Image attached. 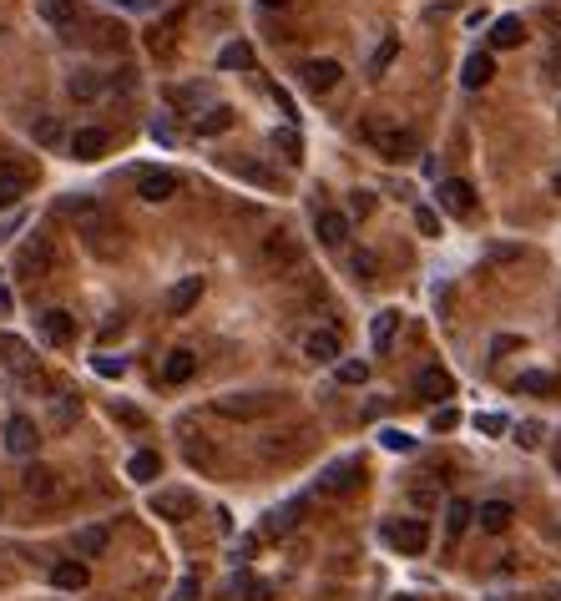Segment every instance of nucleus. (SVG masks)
Listing matches in <instances>:
<instances>
[{
    "instance_id": "obj_41",
    "label": "nucleus",
    "mask_w": 561,
    "mask_h": 601,
    "mask_svg": "<svg viewBox=\"0 0 561 601\" xmlns=\"http://www.w3.org/2000/svg\"><path fill=\"white\" fill-rule=\"evenodd\" d=\"M415 228H420L425 238H440V213H435V207H415Z\"/></svg>"
},
{
    "instance_id": "obj_12",
    "label": "nucleus",
    "mask_w": 561,
    "mask_h": 601,
    "mask_svg": "<svg viewBox=\"0 0 561 601\" xmlns=\"http://www.w3.org/2000/svg\"><path fill=\"white\" fill-rule=\"evenodd\" d=\"M475 521H481V531H506V525L516 521V505H510V500H481V505H475Z\"/></svg>"
},
{
    "instance_id": "obj_5",
    "label": "nucleus",
    "mask_w": 561,
    "mask_h": 601,
    "mask_svg": "<svg viewBox=\"0 0 561 601\" xmlns=\"http://www.w3.org/2000/svg\"><path fill=\"white\" fill-rule=\"evenodd\" d=\"M384 541L395 551H405V556H420V551L430 546V525L425 521H390L384 525Z\"/></svg>"
},
{
    "instance_id": "obj_25",
    "label": "nucleus",
    "mask_w": 561,
    "mask_h": 601,
    "mask_svg": "<svg viewBox=\"0 0 561 601\" xmlns=\"http://www.w3.org/2000/svg\"><path fill=\"white\" fill-rule=\"evenodd\" d=\"M475 521V500H465V496H455L446 505V531L450 536H465V525Z\"/></svg>"
},
{
    "instance_id": "obj_26",
    "label": "nucleus",
    "mask_w": 561,
    "mask_h": 601,
    "mask_svg": "<svg viewBox=\"0 0 561 601\" xmlns=\"http://www.w3.org/2000/svg\"><path fill=\"white\" fill-rule=\"evenodd\" d=\"M217 66H223V71H248V66H253V46H248V41H228V46L217 51Z\"/></svg>"
},
{
    "instance_id": "obj_4",
    "label": "nucleus",
    "mask_w": 561,
    "mask_h": 601,
    "mask_svg": "<svg viewBox=\"0 0 561 601\" xmlns=\"http://www.w3.org/2000/svg\"><path fill=\"white\" fill-rule=\"evenodd\" d=\"M178 172H167V167H147V172H137V197L142 203H172L178 197Z\"/></svg>"
},
{
    "instance_id": "obj_51",
    "label": "nucleus",
    "mask_w": 561,
    "mask_h": 601,
    "mask_svg": "<svg viewBox=\"0 0 561 601\" xmlns=\"http://www.w3.org/2000/svg\"><path fill=\"white\" fill-rule=\"evenodd\" d=\"M370 207H374L370 192H354V213H359V218H370Z\"/></svg>"
},
{
    "instance_id": "obj_28",
    "label": "nucleus",
    "mask_w": 561,
    "mask_h": 601,
    "mask_svg": "<svg viewBox=\"0 0 561 601\" xmlns=\"http://www.w3.org/2000/svg\"><path fill=\"white\" fill-rule=\"evenodd\" d=\"M26 182H31V172H0V207H15L21 203V192H26Z\"/></svg>"
},
{
    "instance_id": "obj_22",
    "label": "nucleus",
    "mask_w": 561,
    "mask_h": 601,
    "mask_svg": "<svg viewBox=\"0 0 561 601\" xmlns=\"http://www.w3.org/2000/svg\"><path fill=\"white\" fill-rule=\"evenodd\" d=\"M66 91H71L77 102H97V96H106V77H97V71H77V77L66 81Z\"/></svg>"
},
{
    "instance_id": "obj_2",
    "label": "nucleus",
    "mask_w": 561,
    "mask_h": 601,
    "mask_svg": "<svg viewBox=\"0 0 561 601\" xmlns=\"http://www.w3.org/2000/svg\"><path fill=\"white\" fill-rule=\"evenodd\" d=\"M51 263H56V248H51V238H41V232H31L26 243L15 248V278L36 283L51 273Z\"/></svg>"
},
{
    "instance_id": "obj_35",
    "label": "nucleus",
    "mask_w": 561,
    "mask_h": 601,
    "mask_svg": "<svg viewBox=\"0 0 561 601\" xmlns=\"http://www.w3.org/2000/svg\"><path fill=\"white\" fill-rule=\"evenodd\" d=\"M516 389H521V395H551V389H556V379H551L547 369H526L521 379H516Z\"/></svg>"
},
{
    "instance_id": "obj_7",
    "label": "nucleus",
    "mask_w": 561,
    "mask_h": 601,
    "mask_svg": "<svg viewBox=\"0 0 561 601\" xmlns=\"http://www.w3.org/2000/svg\"><path fill=\"white\" fill-rule=\"evenodd\" d=\"M36 445H41L36 420H26V414H11V420H5V450H11V455H36Z\"/></svg>"
},
{
    "instance_id": "obj_17",
    "label": "nucleus",
    "mask_w": 561,
    "mask_h": 601,
    "mask_svg": "<svg viewBox=\"0 0 561 601\" xmlns=\"http://www.w3.org/2000/svg\"><path fill=\"white\" fill-rule=\"evenodd\" d=\"M87 581H91L87 561H56L51 566V587H61V591H81Z\"/></svg>"
},
{
    "instance_id": "obj_47",
    "label": "nucleus",
    "mask_w": 561,
    "mask_h": 601,
    "mask_svg": "<svg viewBox=\"0 0 561 601\" xmlns=\"http://www.w3.org/2000/svg\"><path fill=\"white\" fill-rule=\"evenodd\" d=\"M455 424H460L455 410H435V414H430V430H455Z\"/></svg>"
},
{
    "instance_id": "obj_30",
    "label": "nucleus",
    "mask_w": 561,
    "mask_h": 601,
    "mask_svg": "<svg viewBox=\"0 0 561 601\" xmlns=\"http://www.w3.org/2000/svg\"><path fill=\"white\" fill-rule=\"evenodd\" d=\"M106 525H87V531H77V556H102L106 551Z\"/></svg>"
},
{
    "instance_id": "obj_49",
    "label": "nucleus",
    "mask_w": 561,
    "mask_h": 601,
    "mask_svg": "<svg viewBox=\"0 0 561 601\" xmlns=\"http://www.w3.org/2000/svg\"><path fill=\"white\" fill-rule=\"evenodd\" d=\"M243 591H248V601H268V581H243Z\"/></svg>"
},
{
    "instance_id": "obj_10",
    "label": "nucleus",
    "mask_w": 561,
    "mask_h": 601,
    "mask_svg": "<svg viewBox=\"0 0 561 601\" xmlns=\"http://www.w3.org/2000/svg\"><path fill=\"white\" fill-rule=\"evenodd\" d=\"M440 207L455 213V218H460V213H471V207H475V187H471V182H460V178H446V182H440Z\"/></svg>"
},
{
    "instance_id": "obj_16",
    "label": "nucleus",
    "mask_w": 561,
    "mask_h": 601,
    "mask_svg": "<svg viewBox=\"0 0 561 601\" xmlns=\"http://www.w3.org/2000/svg\"><path fill=\"white\" fill-rule=\"evenodd\" d=\"M192 374H198V354H192V349H172L167 364H162V379L167 384H188Z\"/></svg>"
},
{
    "instance_id": "obj_21",
    "label": "nucleus",
    "mask_w": 561,
    "mask_h": 601,
    "mask_svg": "<svg viewBox=\"0 0 561 601\" xmlns=\"http://www.w3.org/2000/svg\"><path fill=\"white\" fill-rule=\"evenodd\" d=\"M41 21L56 31H71L77 26V0H41Z\"/></svg>"
},
{
    "instance_id": "obj_56",
    "label": "nucleus",
    "mask_w": 561,
    "mask_h": 601,
    "mask_svg": "<svg viewBox=\"0 0 561 601\" xmlns=\"http://www.w3.org/2000/svg\"><path fill=\"white\" fill-rule=\"evenodd\" d=\"M395 601H420V596H395Z\"/></svg>"
},
{
    "instance_id": "obj_32",
    "label": "nucleus",
    "mask_w": 561,
    "mask_h": 601,
    "mask_svg": "<svg viewBox=\"0 0 561 601\" xmlns=\"http://www.w3.org/2000/svg\"><path fill=\"white\" fill-rule=\"evenodd\" d=\"M26 496L51 500V496H56V475H51V470H41V465H31V470H26Z\"/></svg>"
},
{
    "instance_id": "obj_24",
    "label": "nucleus",
    "mask_w": 561,
    "mask_h": 601,
    "mask_svg": "<svg viewBox=\"0 0 561 601\" xmlns=\"http://www.w3.org/2000/svg\"><path fill=\"white\" fill-rule=\"evenodd\" d=\"M203 298V278H182L172 294H167V314H188L192 304Z\"/></svg>"
},
{
    "instance_id": "obj_15",
    "label": "nucleus",
    "mask_w": 561,
    "mask_h": 601,
    "mask_svg": "<svg viewBox=\"0 0 561 601\" xmlns=\"http://www.w3.org/2000/svg\"><path fill=\"white\" fill-rule=\"evenodd\" d=\"M152 515H162V521H182V515H192V496L188 490H162V496H152Z\"/></svg>"
},
{
    "instance_id": "obj_6",
    "label": "nucleus",
    "mask_w": 561,
    "mask_h": 601,
    "mask_svg": "<svg viewBox=\"0 0 561 601\" xmlns=\"http://www.w3.org/2000/svg\"><path fill=\"white\" fill-rule=\"evenodd\" d=\"M359 480H364V465L359 460H334L319 470V490H329V496H339V490H354Z\"/></svg>"
},
{
    "instance_id": "obj_54",
    "label": "nucleus",
    "mask_w": 561,
    "mask_h": 601,
    "mask_svg": "<svg viewBox=\"0 0 561 601\" xmlns=\"http://www.w3.org/2000/svg\"><path fill=\"white\" fill-rule=\"evenodd\" d=\"M116 5H142V0H116Z\"/></svg>"
},
{
    "instance_id": "obj_14",
    "label": "nucleus",
    "mask_w": 561,
    "mask_h": 601,
    "mask_svg": "<svg viewBox=\"0 0 561 601\" xmlns=\"http://www.w3.org/2000/svg\"><path fill=\"white\" fill-rule=\"evenodd\" d=\"M304 354L314 359V364H334V359H339V333H334V329H314L304 339Z\"/></svg>"
},
{
    "instance_id": "obj_57",
    "label": "nucleus",
    "mask_w": 561,
    "mask_h": 601,
    "mask_svg": "<svg viewBox=\"0 0 561 601\" xmlns=\"http://www.w3.org/2000/svg\"><path fill=\"white\" fill-rule=\"evenodd\" d=\"M556 192H561V172H556Z\"/></svg>"
},
{
    "instance_id": "obj_3",
    "label": "nucleus",
    "mask_w": 561,
    "mask_h": 601,
    "mask_svg": "<svg viewBox=\"0 0 561 601\" xmlns=\"http://www.w3.org/2000/svg\"><path fill=\"white\" fill-rule=\"evenodd\" d=\"M364 137H370L384 157H400V162H405V157H420V137H415V132H405V127H384V122H370V127H364Z\"/></svg>"
},
{
    "instance_id": "obj_38",
    "label": "nucleus",
    "mask_w": 561,
    "mask_h": 601,
    "mask_svg": "<svg viewBox=\"0 0 561 601\" xmlns=\"http://www.w3.org/2000/svg\"><path fill=\"white\" fill-rule=\"evenodd\" d=\"M339 384H364L370 379V364H364V359H339Z\"/></svg>"
},
{
    "instance_id": "obj_34",
    "label": "nucleus",
    "mask_w": 561,
    "mask_h": 601,
    "mask_svg": "<svg viewBox=\"0 0 561 601\" xmlns=\"http://www.w3.org/2000/svg\"><path fill=\"white\" fill-rule=\"evenodd\" d=\"M263 258H268V263H299V248L289 243L283 232H273V238L263 243Z\"/></svg>"
},
{
    "instance_id": "obj_27",
    "label": "nucleus",
    "mask_w": 561,
    "mask_h": 601,
    "mask_svg": "<svg viewBox=\"0 0 561 601\" xmlns=\"http://www.w3.org/2000/svg\"><path fill=\"white\" fill-rule=\"evenodd\" d=\"M395 329H400V308H384V314H374V349H380V354H384V349H390V344H395Z\"/></svg>"
},
{
    "instance_id": "obj_19",
    "label": "nucleus",
    "mask_w": 561,
    "mask_h": 601,
    "mask_svg": "<svg viewBox=\"0 0 561 601\" xmlns=\"http://www.w3.org/2000/svg\"><path fill=\"white\" fill-rule=\"evenodd\" d=\"M491 77H496V56H491V51H475V56H465V77H460V81H465L471 91H481Z\"/></svg>"
},
{
    "instance_id": "obj_31",
    "label": "nucleus",
    "mask_w": 561,
    "mask_h": 601,
    "mask_svg": "<svg viewBox=\"0 0 561 601\" xmlns=\"http://www.w3.org/2000/svg\"><path fill=\"white\" fill-rule=\"evenodd\" d=\"M0 354H5V364H11V369H21V374H31V364H36V359H31V349L21 344V339H5V333H0Z\"/></svg>"
},
{
    "instance_id": "obj_29",
    "label": "nucleus",
    "mask_w": 561,
    "mask_h": 601,
    "mask_svg": "<svg viewBox=\"0 0 561 601\" xmlns=\"http://www.w3.org/2000/svg\"><path fill=\"white\" fill-rule=\"evenodd\" d=\"M233 127V112L228 106H207L203 116H198V137H217V132Z\"/></svg>"
},
{
    "instance_id": "obj_53",
    "label": "nucleus",
    "mask_w": 561,
    "mask_h": 601,
    "mask_svg": "<svg viewBox=\"0 0 561 601\" xmlns=\"http://www.w3.org/2000/svg\"><path fill=\"white\" fill-rule=\"evenodd\" d=\"M547 66H551V77H556V81H561V41H556V46H551V56H547Z\"/></svg>"
},
{
    "instance_id": "obj_43",
    "label": "nucleus",
    "mask_w": 561,
    "mask_h": 601,
    "mask_svg": "<svg viewBox=\"0 0 561 601\" xmlns=\"http://www.w3.org/2000/svg\"><path fill=\"white\" fill-rule=\"evenodd\" d=\"M541 435H547V424H541V420H526L521 430H516V440H521L526 450H531V445H541Z\"/></svg>"
},
{
    "instance_id": "obj_37",
    "label": "nucleus",
    "mask_w": 561,
    "mask_h": 601,
    "mask_svg": "<svg viewBox=\"0 0 561 601\" xmlns=\"http://www.w3.org/2000/svg\"><path fill=\"white\" fill-rule=\"evenodd\" d=\"M299 511H304V505H283V511H273L268 515V536H283V531H294V521H299Z\"/></svg>"
},
{
    "instance_id": "obj_23",
    "label": "nucleus",
    "mask_w": 561,
    "mask_h": 601,
    "mask_svg": "<svg viewBox=\"0 0 561 601\" xmlns=\"http://www.w3.org/2000/svg\"><path fill=\"white\" fill-rule=\"evenodd\" d=\"M71 152H77L81 162H97V157L106 152V132H97V127H81L77 137H71Z\"/></svg>"
},
{
    "instance_id": "obj_36",
    "label": "nucleus",
    "mask_w": 561,
    "mask_h": 601,
    "mask_svg": "<svg viewBox=\"0 0 561 601\" xmlns=\"http://www.w3.org/2000/svg\"><path fill=\"white\" fill-rule=\"evenodd\" d=\"M395 56H400V36H384L380 46H374V56H370V71L380 77V71H384L390 61H395Z\"/></svg>"
},
{
    "instance_id": "obj_46",
    "label": "nucleus",
    "mask_w": 561,
    "mask_h": 601,
    "mask_svg": "<svg viewBox=\"0 0 561 601\" xmlns=\"http://www.w3.org/2000/svg\"><path fill=\"white\" fill-rule=\"evenodd\" d=\"M172 601H198V576H182L178 591H172Z\"/></svg>"
},
{
    "instance_id": "obj_40",
    "label": "nucleus",
    "mask_w": 561,
    "mask_h": 601,
    "mask_svg": "<svg viewBox=\"0 0 561 601\" xmlns=\"http://www.w3.org/2000/svg\"><path fill=\"white\" fill-rule=\"evenodd\" d=\"M273 147H279V152L289 157V162H299V152H304V147H299V132H294V127L273 132Z\"/></svg>"
},
{
    "instance_id": "obj_45",
    "label": "nucleus",
    "mask_w": 561,
    "mask_h": 601,
    "mask_svg": "<svg viewBox=\"0 0 561 601\" xmlns=\"http://www.w3.org/2000/svg\"><path fill=\"white\" fill-rule=\"evenodd\" d=\"M380 445H384V450H400V455H405V450H415V440H409L405 430H384Z\"/></svg>"
},
{
    "instance_id": "obj_55",
    "label": "nucleus",
    "mask_w": 561,
    "mask_h": 601,
    "mask_svg": "<svg viewBox=\"0 0 561 601\" xmlns=\"http://www.w3.org/2000/svg\"><path fill=\"white\" fill-rule=\"evenodd\" d=\"M263 5H289V0H263Z\"/></svg>"
},
{
    "instance_id": "obj_9",
    "label": "nucleus",
    "mask_w": 561,
    "mask_h": 601,
    "mask_svg": "<svg viewBox=\"0 0 561 601\" xmlns=\"http://www.w3.org/2000/svg\"><path fill=\"white\" fill-rule=\"evenodd\" d=\"M41 333H46V344H71V333H77V319H71V314H66V308H46V314H41Z\"/></svg>"
},
{
    "instance_id": "obj_42",
    "label": "nucleus",
    "mask_w": 561,
    "mask_h": 601,
    "mask_svg": "<svg viewBox=\"0 0 561 601\" xmlns=\"http://www.w3.org/2000/svg\"><path fill=\"white\" fill-rule=\"evenodd\" d=\"M349 269H354L359 278L374 283V273H380V258H374V253H354V258H349Z\"/></svg>"
},
{
    "instance_id": "obj_11",
    "label": "nucleus",
    "mask_w": 561,
    "mask_h": 601,
    "mask_svg": "<svg viewBox=\"0 0 561 601\" xmlns=\"http://www.w3.org/2000/svg\"><path fill=\"white\" fill-rule=\"evenodd\" d=\"M415 389H420V399H450V395H455V379H450L440 364H430V369H420Z\"/></svg>"
},
{
    "instance_id": "obj_18",
    "label": "nucleus",
    "mask_w": 561,
    "mask_h": 601,
    "mask_svg": "<svg viewBox=\"0 0 561 601\" xmlns=\"http://www.w3.org/2000/svg\"><path fill=\"white\" fill-rule=\"evenodd\" d=\"M521 41H526L521 15H501L496 26H491V46H496V51H510V46H521Z\"/></svg>"
},
{
    "instance_id": "obj_20",
    "label": "nucleus",
    "mask_w": 561,
    "mask_h": 601,
    "mask_svg": "<svg viewBox=\"0 0 561 601\" xmlns=\"http://www.w3.org/2000/svg\"><path fill=\"white\" fill-rule=\"evenodd\" d=\"M314 232H319V243L339 248L349 238V218L345 213H319V218H314Z\"/></svg>"
},
{
    "instance_id": "obj_13",
    "label": "nucleus",
    "mask_w": 561,
    "mask_h": 601,
    "mask_svg": "<svg viewBox=\"0 0 561 601\" xmlns=\"http://www.w3.org/2000/svg\"><path fill=\"white\" fill-rule=\"evenodd\" d=\"M339 77H345V66H339V61H308L304 66V87L308 91H334V87H339Z\"/></svg>"
},
{
    "instance_id": "obj_48",
    "label": "nucleus",
    "mask_w": 561,
    "mask_h": 601,
    "mask_svg": "<svg viewBox=\"0 0 561 601\" xmlns=\"http://www.w3.org/2000/svg\"><path fill=\"white\" fill-rule=\"evenodd\" d=\"M91 364H97V374H106V379H116V374H122V359H112V354L91 359Z\"/></svg>"
},
{
    "instance_id": "obj_50",
    "label": "nucleus",
    "mask_w": 561,
    "mask_h": 601,
    "mask_svg": "<svg viewBox=\"0 0 561 601\" xmlns=\"http://www.w3.org/2000/svg\"><path fill=\"white\" fill-rule=\"evenodd\" d=\"M516 253H521V248H510V243H496V248H491V258H496V263H510Z\"/></svg>"
},
{
    "instance_id": "obj_44",
    "label": "nucleus",
    "mask_w": 561,
    "mask_h": 601,
    "mask_svg": "<svg viewBox=\"0 0 561 601\" xmlns=\"http://www.w3.org/2000/svg\"><path fill=\"white\" fill-rule=\"evenodd\" d=\"M475 430L481 435H506V414H475Z\"/></svg>"
},
{
    "instance_id": "obj_39",
    "label": "nucleus",
    "mask_w": 561,
    "mask_h": 601,
    "mask_svg": "<svg viewBox=\"0 0 561 601\" xmlns=\"http://www.w3.org/2000/svg\"><path fill=\"white\" fill-rule=\"evenodd\" d=\"M203 102H207L203 87H172V106H188V112H198Z\"/></svg>"
},
{
    "instance_id": "obj_52",
    "label": "nucleus",
    "mask_w": 561,
    "mask_h": 601,
    "mask_svg": "<svg viewBox=\"0 0 561 601\" xmlns=\"http://www.w3.org/2000/svg\"><path fill=\"white\" fill-rule=\"evenodd\" d=\"M516 344H521V339H510V333H501L496 344H491V354H510V349H516Z\"/></svg>"
},
{
    "instance_id": "obj_1",
    "label": "nucleus",
    "mask_w": 561,
    "mask_h": 601,
    "mask_svg": "<svg viewBox=\"0 0 561 601\" xmlns=\"http://www.w3.org/2000/svg\"><path fill=\"white\" fill-rule=\"evenodd\" d=\"M66 213H71V218H77V232L81 238H87V248L91 253H116V223L106 218V207L97 203V197H71V203H66Z\"/></svg>"
},
{
    "instance_id": "obj_33",
    "label": "nucleus",
    "mask_w": 561,
    "mask_h": 601,
    "mask_svg": "<svg viewBox=\"0 0 561 601\" xmlns=\"http://www.w3.org/2000/svg\"><path fill=\"white\" fill-rule=\"evenodd\" d=\"M157 470H162V460H157L152 450H137V455L127 460V475H132V480H157Z\"/></svg>"
},
{
    "instance_id": "obj_8",
    "label": "nucleus",
    "mask_w": 561,
    "mask_h": 601,
    "mask_svg": "<svg viewBox=\"0 0 561 601\" xmlns=\"http://www.w3.org/2000/svg\"><path fill=\"white\" fill-rule=\"evenodd\" d=\"M273 399L268 395H228L217 399V414H228V420H253V414H263Z\"/></svg>"
}]
</instances>
